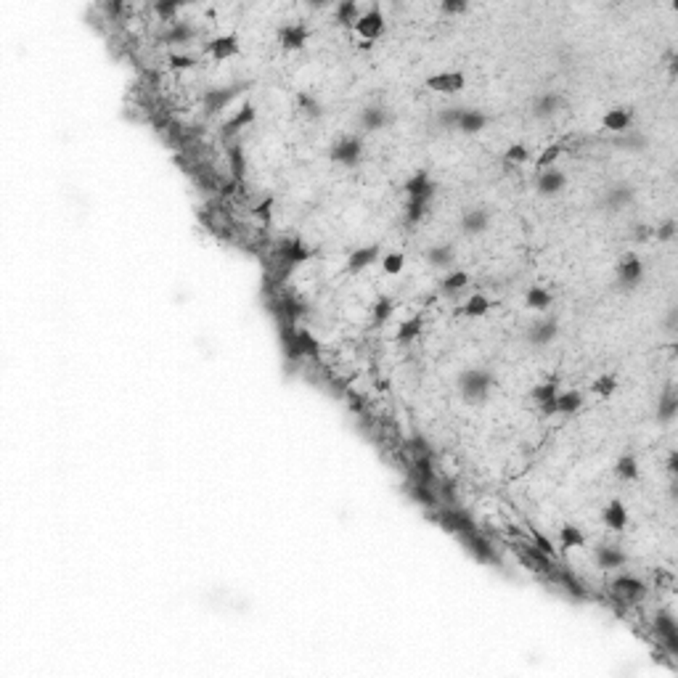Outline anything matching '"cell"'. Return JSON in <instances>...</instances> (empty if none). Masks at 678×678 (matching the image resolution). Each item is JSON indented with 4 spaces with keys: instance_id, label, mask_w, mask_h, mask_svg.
I'll use <instances>...</instances> for the list:
<instances>
[{
    "instance_id": "obj_1",
    "label": "cell",
    "mask_w": 678,
    "mask_h": 678,
    "mask_svg": "<svg viewBox=\"0 0 678 678\" xmlns=\"http://www.w3.org/2000/svg\"><path fill=\"white\" fill-rule=\"evenodd\" d=\"M493 387H495V376L485 369H466L459 373V392L466 403H482L491 398Z\"/></svg>"
},
{
    "instance_id": "obj_2",
    "label": "cell",
    "mask_w": 678,
    "mask_h": 678,
    "mask_svg": "<svg viewBox=\"0 0 678 678\" xmlns=\"http://www.w3.org/2000/svg\"><path fill=\"white\" fill-rule=\"evenodd\" d=\"M615 281H617V286L620 289H625V292H633V289H638L641 284H644V263H641V257L633 252H628L617 263V270H615Z\"/></svg>"
},
{
    "instance_id": "obj_3",
    "label": "cell",
    "mask_w": 678,
    "mask_h": 678,
    "mask_svg": "<svg viewBox=\"0 0 678 678\" xmlns=\"http://www.w3.org/2000/svg\"><path fill=\"white\" fill-rule=\"evenodd\" d=\"M329 157L334 164H345V167H355L363 160V141L358 135H345L339 141H334L329 148Z\"/></svg>"
},
{
    "instance_id": "obj_4",
    "label": "cell",
    "mask_w": 678,
    "mask_h": 678,
    "mask_svg": "<svg viewBox=\"0 0 678 678\" xmlns=\"http://www.w3.org/2000/svg\"><path fill=\"white\" fill-rule=\"evenodd\" d=\"M247 88H249V82H233V85H226V88H210V91L204 93V111H207L210 117H213V114H220V111H223L233 98H239Z\"/></svg>"
},
{
    "instance_id": "obj_5",
    "label": "cell",
    "mask_w": 678,
    "mask_h": 678,
    "mask_svg": "<svg viewBox=\"0 0 678 678\" xmlns=\"http://www.w3.org/2000/svg\"><path fill=\"white\" fill-rule=\"evenodd\" d=\"M353 29H355V35H358V38H363V40H369V43H373L376 38H382V35H385V29H387L382 8H379V6H371L369 11H363L358 22L353 24Z\"/></svg>"
},
{
    "instance_id": "obj_6",
    "label": "cell",
    "mask_w": 678,
    "mask_h": 678,
    "mask_svg": "<svg viewBox=\"0 0 678 678\" xmlns=\"http://www.w3.org/2000/svg\"><path fill=\"white\" fill-rule=\"evenodd\" d=\"M461 544H464V548L472 554V557L477 559L479 564H501V559L495 557V551H493V546H491V541L482 535L479 530H472V532H466V535H461L459 538Z\"/></svg>"
},
{
    "instance_id": "obj_7",
    "label": "cell",
    "mask_w": 678,
    "mask_h": 678,
    "mask_svg": "<svg viewBox=\"0 0 678 678\" xmlns=\"http://www.w3.org/2000/svg\"><path fill=\"white\" fill-rule=\"evenodd\" d=\"M313 257V252L305 247V241L297 239V236H292V239H284L276 247V260L279 263H284L286 268H297L302 265V263H307Z\"/></svg>"
},
{
    "instance_id": "obj_8",
    "label": "cell",
    "mask_w": 678,
    "mask_h": 678,
    "mask_svg": "<svg viewBox=\"0 0 678 678\" xmlns=\"http://www.w3.org/2000/svg\"><path fill=\"white\" fill-rule=\"evenodd\" d=\"M654 633H657V641L665 647V652L676 657L678 654V625H676V620H673V615L657 612V617H654Z\"/></svg>"
},
{
    "instance_id": "obj_9",
    "label": "cell",
    "mask_w": 678,
    "mask_h": 678,
    "mask_svg": "<svg viewBox=\"0 0 678 678\" xmlns=\"http://www.w3.org/2000/svg\"><path fill=\"white\" fill-rule=\"evenodd\" d=\"M424 85L429 91H435V93L453 95L466 88V77L461 72H440V75H429L424 80Z\"/></svg>"
},
{
    "instance_id": "obj_10",
    "label": "cell",
    "mask_w": 678,
    "mask_h": 678,
    "mask_svg": "<svg viewBox=\"0 0 678 678\" xmlns=\"http://www.w3.org/2000/svg\"><path fill=\"white\" fill-rule=\"evenodd\" d=\"M594 562H596L599 570L615 572V570H620V567H625L628 554H625L620 546L601 544V546H596V548H594Z\"/></svg>"
},
{
    "instance_id": "obj_11",
    "label": "cell",
    "mask_w": 678,
    "mask_h": 678,
    "mask_svg": "<svg viewBox=\"0 0 678 678\" xmlns=\"http://www.w3.org/2000/svg\"><path fill=\"white\" fill-rule=\"evenodd\" d=\"M612 594L623 601H638V599L647 596V585L633 575H617L612 580Z\"/></svg>"
},
{
    "instance_id": "obj_12",
    "label": "cell",
    "mask_w": 678,
    "mask_h": 678,
    "mask_svg": "<svg viewBox=\"0 0 678 678\" xmlns=\"http://www.w3.org/2000/svg\"><path fill=\"white\" fill-rule=\"evenodd\" d=\"M557 334H559V321L554 316H548V318L535 321L530 329H527V342L532 347H546L557 339Z\"/></svg>"
},
{
    "instance_id": "obj_13",
    "label": "cell",
    "mask_w": 678,
    "mask_h": 678,
    "mask_svg": "<svg viewBox=\"0 0 678 678\" xmlns=\"http://www.w3.org/2000/svg\"><path fill=\"white\" fill-rule=\"evenodd\" d=\"M564 186H567V178L557 167H548V170H541L535 175V191L541 197H557L564 191Z\"/></svg>"
},
{
    "instance_id": "obj_14",
    "label": "cell",
    "mask_w": 678,
    "mask_h": 678,
    "mask_svg": "<svg viewBox=\"0 0 678 678\" xmlns=\"http://www.w3.org/2000/svg\"><path fill=\"white\" fill-rule=\"evenodd\" d=\"M633 199H636V188L631 186V183H615V186H610L607 191H604V197H601V204H604V210H610V213H617V210L628 207V204H631Z\"/></svg>"
},
{
    "instance_id": "obj_15",
    "label": "cell",
    "mask_w": 678,
    "mask_h": 678,
    "mask_svg": "<svg viewBox=\"0 0 678 678\" xmlns=\"http://www.w3.org/2000/svg\"><path fill=\"white\" fill-rule=\"evenodd\" d=\"M307 38H310V29L302 22H294V24H284L279 29V43L284 51H300L305 48Z\"/></svg>"
},
{
    "instance_id": "obj_16",
    "label": "cell",
    "mask_w": 678,
    "mask_h": 678,
    "mask_svg": "<svg viewBox=\"0 0 678 678\" xmlns=\"http://www.w3.org/2000/svg\"><path fill=\"white\" fill-rule=\"evenodd\" d=\"M403 191H406V199H416V197H426V199H435V194H438V186L432 183V178H429V173H426V170H419V173L411 175V178L406 180Z\"/></svg>"
},
{
    "instance_id": "obj_17",
    "label": "cell",
    "mask_w": 678,
    "mask_h": 678,
    "mask_svg": "<svg viewBox=\"0 0 678 678\" xmlns=\"http://www.w3.org/2000/svg\"><path fill=\"white\" fill-rule=\"evenodd\" d=\"M254 120H257V111H254V107H252V104H244V107H241L239 111H236V114H233V117H231V120L220 128V138H223V141H231L233 135H239L241 130H244L247 125H252Z\"/></svg>"
},
{
    "instance_id": "obj_18",
    "label": "cell",
    "mask_w": 678,
    "mask_h": 678,
    "mask_svg": "<svg viewBox=\"0 0 678 678\" xmlns=\"http://www.w3.org/2000/svg\"><path fill=\"white\" fill-rule=\"evenodd\" d=\"M532 117H538V120H551V117H557L559 111L564 109V98L559 93H541L535 101H532Z\"/></svg>"
},
{
    "instance_id": "obj_19",
    "label": "cell",
    "mask_w": 678,
    "mask_h": 678,
    "mask_svg": "<svg viewBox=\"0 0 678 678\" xmlns=\"http://www.w3.org/2000/svg\"><path fill=\"white\" fill-rule=\"evenodd\" d=\"M204 51L213 56L215 61L233 59V56L239 54V38H236V35H220V38H213V40L204 45Z\"/></svg>"
},
{
    "instance_id": "obj_20",
    "label": "cell",
    "mask_w": 678,
    "mask_h": 678,
    "mask_svg": "<svg viewBox=\"0 0 678 678\" xmlns=\"http://www.w3.org/2000/svg\"><path fill=\"white\" fill-rule=\"evenodd\" d=\"M390 122H392V114L387 111V107H379V104H371L360 111V128L369 130V133L385 130Z\"/></svg>"
},
{
    "instance_id": "obj_21",
    "label": "cell",
    "mask_w": 678,
    "mask_h": 678,
    "mask_svg": "<svg viewBox=\"0 0 678 678\" xmlns=\"http://www.w3.org/2000/svg\"><path fill=\"white\" fill-rule=\"evenodd\" d=\"M379 254H382L379 244L358 247V249H353L350 257H347V270H350V273H360V270H366L369 265H373V263L379 260Z\"/></svg>"
},
{
    "instance_id": "obj_22",
    "label": "cell",
    "mask_w": 678,
    "mask_h": 678,
    "mask_svg": "<svg viewBox=\"0 0 678 678\" xmlns=\"http://www.w3.org/2000/svg\"><path fill=\"white\" fill-rule=\"evenodd\" d=\"M488 226H491V213L482 210V207L466 210V213L461 215V231H464L466 236H479V233L488 231Z\"/></svg>"
},
{
    "instance_id": "obj_23",
    "label": "cell",
    "mask_w": 678,
    "mask_h": 678,
    "mask_svg": "<svg viewBox=\"0 0 678 678\" xmlns=\"http://www.w3.org/2000/svg\"><path fill=\"white\" fill-rule=\"evenodd\" d=\"M678 416V392L673 385H665L663 395L657 400V419L663 424H673Z\"/></svg>"
},
{
    "instance_id": "obj_24",
    "label": "cell",
    "mask_w": 678,
    "mask_h": 678,
    "mask_svg": "<svg viewBox=\"0 0 678 678\" xmlns=\"http://www.w3.org/2000/svg\"><path fill=\"white\" fill-rule=\"evenodd\" d=\"M279 334H281V347H284V355H286L289 360L302 358V353H300V342H297V323H292V321H281Z\"/></svg>"
},
{
    "instance_id": "obj_25",
    "label": "cell",
    "mask_w": 678,
    "mask_h": 678,
    "mask_svg": "<svg viewBox=\"0 0 678 678\" xmlns=\"http://www.w3.org/2000/svg\"><path fill=\"white\" fill-rule=\"evenodd\" d=\"M601 522H604L610 530H625V525H628V511H625V506L620 498H615V501H610V504L604 506Z\"/></svg>"
},
{
    "instance_id": "obj_26",
    "label": "cell",
    "mask_w": 678,
    "mask_h": 678,
    "mask_svg": "<svg viewBox=\"0 0 678 678\" xmlns=\"http://www.w3.org/2000/svg\"><path fill=\"white\" fill-rule=\"evenodd\" d=\"M426 263L432 268H438V270H448V268L453 265V260H456V249H453L451 244H435V247H429L424 252Z\"/></svg>"
},
{
    "instance_id": "obj_27",
    "label": "cell",
    "mask_w": 678,
    "mask_h": 678,
    "mask_svg": "<svg viewBox=\"0 0 678 678\" xmlns=\"http://www.w3.org/2000/svg\"><path fill=\"white\" fill-rule=\"evenodd\" d=\"M305 316H307V305L300 300V297L289 294V297H281L279 300V318L281 321H292V323H297V321L305 318Z\"/></svg>"
},
{
    "instance_id": "obj_28",
    "label": "cell",
    "mask_w": 678,
    "mask_h": 678,
    "mask_svg": "<svg viewBox=\"0 0 678 678\" xmlns=\"http://www.w3.org/2000/svg\"><path fill=\"white\" fill-rule=\"evenodd\" d=\"M406 491H408V495H411V501H416V504L424 506V509H435V506H438V493H435L432 485H424V482L413 479V482H408Z\"/></svg>"
},
{
    "instance_id": "obj_29",
    "label": "cell",
    "mask_w": 678,
    "mask_h": 678,
    "mask_svg": "<svg viewBox=\"0 0 678 678\" xmlns=\"http://www.w3.org/2000/svg\"><path fill=\"white\" fill-rule=\"evenodd\" d=\"M488 128V117L482 114V111H477V109H464V114H461V120H459V128L456 130H461L464 135H477L482 133Z\"/></svg>"
},
{
    "instance_id": "obj_30",
    "label": "cell",
    "mask_w": 678,
    "mask_h": 678,
    "mask_svg": "<svg viewBox=\"0 0 678 678\" xmlns=\"http://www.w3.org/2000/svg\"><path fill=\"white\" fill-rule=\"evenodd\" d=\"M601 128H604L607 133H615V135L628 133V130H631V114L623 111V109H612V111H607V114L601 117Z\"/></svg>"
},
{
    "instance_id": "obj_31",
    "label": "cell",
    "mask_w": 678,
    "mask_h": 678,
    "mask_svg": "<svg viewBox=\"0 0 678 678\" xmlns=\"http://www.w3.org/2000/svg\"><path fill=\"white\" fill-rule=\"evenodd\" d=\"M422 332H424V318H422V316H413V318L403 321V323L398 326L395 342H400V345H411V342H416V339L422 337Z\"/></svg>"
},
{
    "instance_id": "obj_32",
    "label": "cell",
    "mask_w": 678,
    "mask_h": 678,
    "mask_svg": "<svg viewBox=\"0 0 678 678\" xmlns=\"http://www.w3.org/2000/svg\"><path fill=\"white\" fill-rule=\"evenodd\" d=\"M559 395V373H551L548 379H544L541 385H535L530 390V398L538 403V406H544V403H551V400H557Z\"/></svg>"
},
{
    "instance_id": "obj_33",
    "label": "cell",
    "mask_w": 678,
    "mask_h": 678,
    "mask_svg": "<svg viewBox=\"0 0 678 678\" xmlns=\"http://www.w3.org/2000/svg\"><path fill=\"white\" fill-rule=\"evenodd\" d=\"M429 201L426 197H416V199H406V210H403V217H406V226H419L424 220V215L429 213Z\"/></svg>"
},
{
    "instance_id": "obj_34",
    "label": "cell",
    "mask_w": 678,
    "mask_h": 678,
    "mask_svg": "<svg viewBox=\"0 0 678 678\" xmlns=\"http://www.w3.org/2000/svg\"><path fill=\"white\" fill-rule=\"evenodd\" d=\"M194 38H197V29L191 27V24H186V22H173L170 29L162 35V40L170 43V45H186Z\"/></svg>"
},
{
    "instance_id": "obj_35",
    "label": "cell",
    "mask_w": 678,
    "mask_h": 678,
    "mask_svg": "<svg viewBox=\"0 0 678 678\" xmlns=\"http://www.w3.org/2000/svg\"><path fill=\"white\" fill-rule=\"evenodd\" d=\"M557 413H562V416H572V413L580 411V406H583V395L578 392V390H567V392H562V395H557Z\"/></svg>"
},
{
    "instance_id": "obj_36",
    "label": "cell",
    "mask_w": 678,
    "mask_h": 678,
    "mask_svg": "<svg viewBox=\"0 0 678 678\" xmlns=\"http://www.w3.org/2000/svg\"><path fill=\"white\" fill-rule=\"evenodd\" d=\"M491 307H493V302L485 297V294H472V297L466 300V305L461 307V316H466V318H482V316H488Z\"/></svg>"
},
{
    "instance_id": "obj_37",
    "label": "cell",
    "mask_w": 678,
    "mask_h": 678,
    "mask_svg": "<svg viewBox=\"0 0 678 678\" xmlns=\"http://www.w3.org/2000/svg\"><path fill=\"white\" fill-rule=\"evenodd\" d=\"M469 281H472V279H469V273H466V270H451L448 276H442V279H440V289H442L445 294H459L461 289H466V286H469Z\"/></svg>"
},
{
    "instance_id": "obj_38",
    "label": "cell",
    "mask_w": 678,
    "mask_h": 678,
    "mask_svg": "<svg viewBox=\"0 0 678 678\" xmlns=\"http://www.w3.org/2000/svg\"><path fill=\"white\" fill-rule=\"evenodd\" d=\"M551 292L548 289H544V286H530L527 289V294H525V305L530 307V310H548L551 307Z\"/></svg>"
},
{
    "instance_id": "obj_39",
    "label": "cell",
    "mask_w": 678,
    "mask_h": 678,
    "mask_svg": "<svg viewBox=\"0 0 678 678\" xmlns=\"http://www.w3.org/2000/svg\"><path fill=\"white\" fill-rule=\"evenodd\" d=\"M615 475L623 479V482H633V479H638V464H636V456H631V453H625V456H620L617 461H615Z\"/></svg>"
},
{
    "instance_id": "obj_40",
    "label": "cell",
    "mask_w": 678,
    "mask_h": 678,
    "mask_svg": "<svg viewBox=\"0 0 678 678\" xmlns=\"http://www.w3.org/2000/svg\"><path fill=\"white\" fill-rule=\"evenodd\" d=\"M559 541H562V548H564V551H570V548H580V546H585V535L580 527L564 525V527L559 530Z\"/></svg>"
},
{
    "instance_id": "obj_41",
    "label": "cell",
    "mask_w": 678,
    "mask_h": 678,
    "mask_svg": "<svg viewBox=\"0 0 678 678\" xmlns=\"http://www.w3.org/2000/svg\"><path fill=\"white\" fill-rule=\"evenodd\" d=\"M228 162H231V175H233V183H241L247 164H244V148H241L239 144H231V146H228Z\"/></svg>"
},
{
    "instance_id": "obj_42",
    "label": "cell",
    "mask_w": 678,
    "mask_h": 678,
    "mask_svg": "<svg viewBox=\"0 0 678 678\" xmlns=\"http://www.w3.org/2000/svg\"><path fill=\"white\" fill-rule=\"evenodd\" d=\"M360 14H363L360 6L358 3H353V0H345V3L337 6V22L345 24V27H353V24L360 19Z\"/></svg>"
},
{
    "instance_id": "obj_43",
    "label": "cell",
    "mask_w": 678,
    "mask_h": 678,
    "mask_svg": "<svg viewBox=\"0 0 678 678\" xmlns=\"http://www.w3.org/2000/svg\"><path fill=\"white\" fill-rule=\"evenodd\" d=\"M392 310H395V305H392V300L390 297H379L376 300V305H373V313H371V326L373 329H379V326H385L387 321L392 318Z\"/></svg>"
},
{
    "instance_id": "obj_44",
    "label": "cell",
    "mask_w": 678,
    "mask_h": 678,
    "mask_svg": "<svg viewBox=\"0 0 678 678\" xmlns=\"http://www.w3.org/2000/svg\"><path fill=\"white\" fill-rule=\"evenodd\" d=\"M297 109H300L305 117H310V120H318L321 114H323L321 101L316 98V95H310V93H297Z\"/></svg>"
},
{
    "instance_id": "obj_45",
    "label": "cell",
    "mask_w": 678,
    "mask_h": 678,
    "mask_svg": "<svg viewBox=\"0 0 678 678\" xmlns=\"http://www.w3.org/2000/svg\"><path fill=\"white\" fill-rule=\"evenodd\" d=\"M617 148H625V151H644L647 148V138L641 133H633V130H628V133H623L620 138H615L612 141Z\"/></svg>"
},
{
    "instance_id": "obj_46",
    "label": "cell",
    "mask_w": 678,
    "mask_h": 678,
    "mask_svg": "<svg viewBox=\"0 0 678 678\" xmlns=\"http://www.w3.org/2000/svg\"><path fill=\"white\" fill-rule=\"evenodd\" d=\"M615 390H617V379L612 373H601L599 379L591 382V392L599 398H610V395H615Z\"/></svg>"
},
{
    "instance_id": "obj_47",
    "label": "cell",
    "mask_w": 678,
    "mask_h": 678,
    "mask_svg": "<svg viewBox=\"0 0 678 678\" xmlns=\"http://www.w3.org/2000/svg\"><path fill=\"white\" fill-rule=\"evenodd\" d=\"M461 114H464V109H459V107L440 109L438 125L442 128V130H456V128H459V120H461Z\"/></svg>"
},
{
    "instance_id": "obj_48",
    "label": "cell",
    "mask_w": 678,
    "mask_h": 678,
    "mask_svg": "<svg viewBox=\"0 0 678 678\" xmlns=\"http://www.w3.org/2000/svg\"><path fill=\"white\" fill-rule=\"evenodd\" d=\"M151 8H154V14L160 16L162 22H175V14L183 8V3H178V0H157Z\"/></svg>"
},
{
    "instance_id": "obj_49",
    "label": "cell",
    "mask_w": 678,
    "mask_h": 678,
    "mask_svg": "<svg viewBox=\"0 0 678 678\" xmlns=\"http://www.w3.org/2000/svg\"><path fill=\"white\" fill-rule=\"evenodd\" d=\"M297 342H300V353H302V358H305V355H318V350H321L318 339L307 332V329H302V326H297Z\"/></svg>"
},
{
    "instance_id": "obj_50",
    "label": "cell",
    "mask_w": 678,
    "mask_h": 678,
    "mask_svg": "<svg viewBox=\"0 0 678 678\" xmlns=\"http://www.w3.org/2000/svg\"><path fill=\"white\" fill-rule=\"evenodd\" d=\"M562 151H564V146H562V144H551V146H546L544 154H541V157H538V162H535L538 173H541V170H548V167H554V162L562 157Z\"/></svg>"
},
{
    "instance_id": "obj_51",
    "label": "cell",
    "mask_w": 678,
    "mask_h": 678,
    "mask_svg": "<svg viewBox=\"0 0 678 678\" xmlns=\"http://www.w3.org/2000/svg\"><path fill=\"white\" fill-rule=\"evenodd\" d=\"M527 160H530V148L525 144H511L504 151V162H509V164H525Z\"/></svg>"
},
{
    "instance_id": "obj_52",
    "label": "cell",
    "mask_w": 678,
    "mask_h": 678,
    "mask_svg": "<svg viewBox=\"0 0 678 678\" xmlns=\"http://www.w3.org/2000/svg\"><path fill=\"white\" fill-rule=\"evenodd\" d=\"M403 265H406V257L400 252H390L382 257V270H385L387 276H398L400 270H403Z\"/></svg>"
},
{
    "instance_id": "obj_53",
    "label": "cell",
    "mask_w": 678,
    "mask_h": 678,
    "mask_svg": "<svg viewBox=\"0 0 678 678\" xmlns=\"http://www.w3.org/2000/svg\"><path fill=\"white\" fill-rule=\"evenodd\" d=\"M530 535H532V546H538V548H541L544 554H548V557H554V554H557V548H554V544H551V541H548V538H546V535H544V532H541V530H535V527H530Z\"/></svg>"
},
{
    "instance_id": "obj_54",
    "label": "cell",
    "mask_w": 678,
    "mask_h": 678,
    "mask_svg": "<svg viewBox=\"0 0 678 678\" xmlns=\"http://www.w3.org/2000/svg\"><path fill=\"white\" fill-rule=\"evenodd\" d=\"M673 236H676V220H665L663 226H657L652 233V239L657 241H673Z\"/></svg>"
},
{
    "instance_id": "obj_55",
    "label": "cell",
    "mask_w": 678,
    "mask_h": 678,
    "mask_svg": "<svg viewBox=\"0 0 678 678\" xmlns=\"http://www.w3.org/2000/svg\"><path fill=\"white\" fill-rule=\"evenodd\" d=\"M466 8H469L466 0H442V3H440V11H442V14H464Z\"/></svg>"
},
{
    "instance_id": "obj_56",
    "label": "cell",
    "mask_w": 678,
    "mask_h": 678,
    "mask_svg": "<svg viewBox=\"0 0 678 678\" xmlns=\"http://www.w3.org/2000/svg\"><path fill=\"white\" fill-rule=\"evenodd\" d=\"M197 64L194 56H183V54H170V67L173 69H191Z\"/></svg>"
},
{
    "instance_id": "obj_57",
    "label": "cell",
    "mask_w": 678,
    "mask_h": 678,
    "mask_svg": "<svg viewBox=\"0 0 678 678\" xmlns=\"http://www.w3.org/2000/svg\"><path fill=\"white\" fill-rule=\"evenodd\" d=\"M270 210H273V199L268 197V199H263L257 207H254V217H260V220L268 226V223H270Z\"/></svg>"
},
{
    "instance_id": "obj_58",
    "label": "cell",
    "mask_w": 678,
    "mask_h": 678,
    "mask_svg": "<svg viewBox=\"0 0 678 678\" xmlns=\"http://www.w3.org/2000/svg\"><path fill=\"white\" fill-rule=\"evenodd\" d=\"M652 233H654V228H652V226H633V231H631V239H633V241H649Z\"/></svg>"
},
{
    "instance_id": "obj_59",
    "label": "cell",
    "mask_w": 678,
    "mask_h": 678,
    "mask_svg": "<svg viewBox=\"0 0 678 678\" xmlns=\"http://www.w3.org/2000/svg\"><path fill=\"white\" fill-rule=\"evenodd\" d=\"M676 318H678V307L673 305L670 310H668V318H665V326H668V332H676Z\"/></svg>"
},
{
    "instance_id": "obj_60",
    "label": "cell",
    "mask_w": 678,
    "mask_h": 678,
    "mask_svg": "<svg viewBox=\"0 0 678 678\" xmlns=\"http://www.w3.org/2000/svg\"><path fill=\"white\" fill-rule=\"evenodd\" d=\"M104 11H109V14H125V11H130V8H128L125 3H107Z\"/></svg>"
},
{
    "instance_id": "obj_61",
    "label": "cell",
    "mask_w": 678,
    "mask_h": 678,
    "mask_svg": "<svg viewBox=\"0 0 678 678\" xmlns=\"http://www.w3.org/2000/svg\"><path fill=\"white\" fill-rule=\"evenodd\" d=\"M668 472H670V475H676L678 472V453L676 451H670V456H668Z\"/></svg>"
}]
</instances>
